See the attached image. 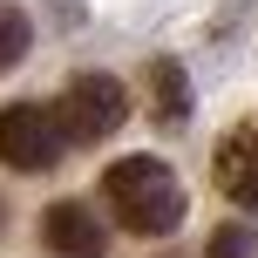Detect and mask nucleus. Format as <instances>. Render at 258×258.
<instances>
[{
    "mask_svg": "<svg viewBox=\"0 0 258 258\" xmlns=\"http://www.w3.org/2000/svg\"><path fill=\"white\" fill-rule=\"evenodd\" d=\"M41 245H48L54 258H102L109 231H102V218H95L82 197H61V204L41 211Z\"/></svg>",
    "mask_w": 258,
    "mask_h": 258,
    "instance_id": "obj_5",
    "label": "nucleus"
},
{
    "mask_svg": "<svg viewBox=\"0 0 258 258\" xmlns=\"http://www.w3.org/2000/svg\"><path fill=\"white\" fill-rule=\"evenodd\" d=\"M68 150L61 122H54L48 102H7L0 109V163L21 170V177H41V170H54Z\"/></svg>",
    "mask_w": 258,
    "mask_h": 258,
    "instance_id": "obj_3",
    "label": "nucleus"
},
{
    "mask_svg": "<svg viewBox=\"0 0 258 258\" xmlns=\"http://www.w3.org/2000/svg\"><path fill=\"white\" fill-rule=\"evenodd\" d=\"M27 41H34V27H27V14L0 0V75H7V68H14V61L27 54Z\"/></svg>",
    "mask_w": 258,
    "mask_h": 258,
    "instance_id": "obj_7",
    "label": "nucleus"
},
{
    "mask_svg": "<svg viewBox=\"0 0 258 258\" xmlns=\"http://www.w3.org/2000/svg\"><path fill=\"white\" fill-rule=\"evenodd\" d=\"M150 116L163 129H177L190 116V75H183V61H170V54L150 61Z\"/></svg>",
    "mask_w": 258,
    "mask_h": 258,
    "instance_id": "obj_6",
    "label": "nucleus"
},
{
    "mask_svg": "<svg viewBox=\"0 0 258 258\" xmlns=\"http://www.w3.org/2000/svg\"><path fill=\"white\" fill-rule=\"evenodd\" d=\"M54 122H61V136L75 143H102V136H116V129L129 122V89L116 75H75L61 89V102H54Z\"/></svg>",
    "mask_w": 258,
    "mask_h": 258,
    "instance_id": "obj_2",
    "label": "nucleus"
},
{
    "mask_svg": "<svg viewBox=\"0 0 258 258\" xmlns=\"http://www.w3.org/2000/svg\"><path fill=\"white\" fill-rule=\"evenodd\" d=\"M204 258H258V231H251V224H224Z\"/></svg>",
    "mask_w": 258,
    "mask_h": 258,
    "instance_id": "obj_8",
    "label": "nucleus"
},
{
    "mask_svg": "<svg viewBox=\"0 0 258 258\" xmlns=\"http://www.w3.org/2000/svg\"><path fill=\"white\" fill-rule=\"evenodd\" d=\"M211 177H218V190L231 197V204L258 211V116L231 122L218 136V150H211Z\"/></svg>",
    "mask_w": 258,
    "mask_h": 258,
    "instance_id": "obj_4",
    "label": "nucleus"
},
{
    "mask_svg": "<svg viewBox=\"0 0 258 258\" xmlns=\"http://www.w3.org/2000/svg\"><path fill=\"white\" fill-rule=\"evenodd\" d=\"M102 197L116 211V224L136 231V238H170L190 218V197H183L177 170L163 156H122V163H109L102 170Z\"/></svg>",
    "mask_w": 258,
    "mask_h": 258,
    "instance_id": "obj_1",
    "label": "nucleus"
}]
</instances>
